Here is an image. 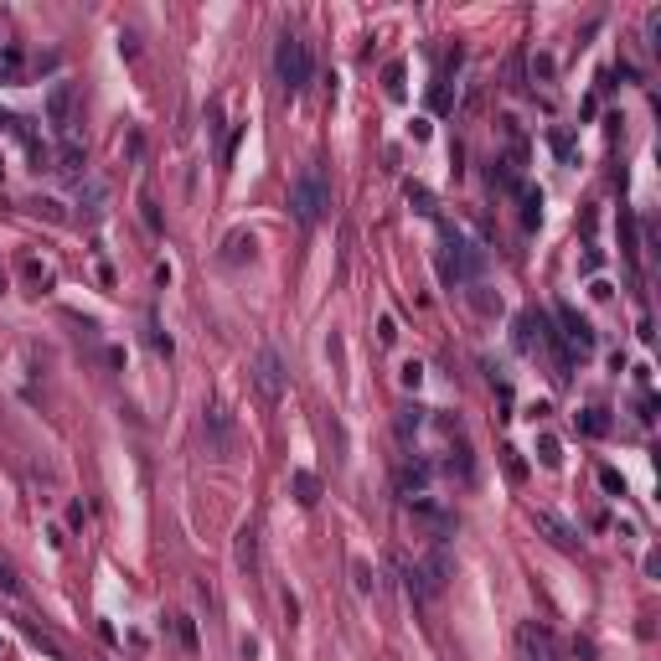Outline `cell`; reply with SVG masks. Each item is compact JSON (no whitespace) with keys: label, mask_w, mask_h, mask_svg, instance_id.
Returning a JSON list of instances; mask_svg holds the SVG:
<instances>
[{"label":"cell","mask_w":661,"mask_h":661,"mask_svg":"<svg viewBox=\"0 0 661 661\" xmlns=\"http://www.w3.org/2000/svg\"><path fill=\"white\" fill-rule=\"evenodd\" d=\"M558 321H563L558 336L574 346V351H594V330H589V321H584V316H574L568 305H558Z\"/></svg>","instance_id":"7"},{"label":"cell","mask_w":661,"mask_h":661,"mask_svg":"<svg viewBox=\"0 0 661 661\" xmlns=\"http://www.w3.org/2000/svg\"><path fill=\"white\" fill-rule=\"evenodd\" d=\"M140 217H145V228H150V233H161V207L150 202V196H140Z\"/></svg>","instance_id":"21"},{"label":"cell","mask_w":661,"mask_h":661,"mask_svg":"<svg viewBox=\"0 0 661 661\" xmlns=\"http://www.w3.org/2000/svg\"><path fill=\"white\" fill-rule=\"evenodd\" d=\"M418 424H424V408H418V403H403V408H398V434L408 439V434H418Z\"/></svg>","instance_id":"12"},{"label":"cell","mask_w":661,"mask_h":661,"mask_svg":"<svg viewBox=\"0 0 661 661\" xmlns=\"http://www.w3.org/2000/svg\"><path fill=\"white\" fill-rule=\"evenodd\" d=\"M378 341H383V346L398 341V326H393V316H383V321H378Z\"/></svg>","instance_id":"24"},{"label":"cell","mask_w":661,"mask_h":661,"mask_svg":"<svg viewBox=\"0 0 661 661\" xmlns=\"http://www.w3.org/2000/svg\"><path fill=\"white\" fill-rule=\"evenodd\" d=\"M383 88H388V99H403V62H388Z\"/></svg>","instance_id":"17"},{"label":"cell","mask_w":661,"mask_h":661,"mask_svg":"<svg viewBox=\"0 0 661 661\" xmlns=\"http://www.w3.org/2000/svg\"><path fill=\"white\" fill-rule=\"evenodd\" d=\"M83 166H88L83 145H78V140H62V150H57V171H62V176H83Z\"/></svg>","instance_id":"10"},{"label":"cell","mask_w":661,"mask_h":661,"mask_svg":"<svg viewBox=\"0 0 661 661\" xmlns=\"http://www.w3.org/2000/svg\"><path fill=\"white\" fill-rule=\"evenodd\" d=\"M21 274H26V279L36 284V290H41V284L52 279V269H47V263H36V258H21Z\"/></svg>","instance_id":"18"},{"label":"cell","mask_w":661,"mask_h":661,"mask_svg":"<svg viewBox=\"0 0 661 661\" xmlns=\"http://www.w3.org/2000/svg\"><path fill=\"white\" fill-rule=\"evenodd\" d=\"M533 78H538V83L553 78V57H548V52H538V57H533Z\"/></svg>","instance_id":"23"},{"label":"cell","mask_w":661,"mask_h":661,"mask_svg":"<svg viewBox=\"0 0 661 661\" xmlns=\"http://www.w3.org/2000/svg\"><path fill=\"white\" fill-rule=\"evenodd\" d=\"M538 527H543V533L553 538L558 548H579V533H574V527H568L563 517H553V512H538Z\"/></svg>","instance_id":"9"},{"label":"cell","mask_w":661,"mask_h":661,"mask_svg":"<svg viewBox=\"0 0 661 661\" xmlns=\"http://www.w3.org/2000/svg\"><path fill=\"white\" fill-rule=\"evenodd\" d=\"M274 73H279V83H284V94H300V88L311 83L316 62H311V47H305L295 31L279 36V47H274Z\"/></svg>","instance_id":"2"},{"label":"cell","mask_w":661,"mask_h":661,"mask_svg":"<svg viewBox=\"0 0 661 661\" xmlns=\"http://www.w3.org/2000/svg\"><path fill=\"white\" fill-rule=\"evenodd\" d=\"M538 212H543V191L538 186H522V217H527V228L538 223Z\"/></svg>","instance_id":"15"},{"label":"cell","mask_w":661,"mask_h":661,"mask_svg":"<svg viewBox=\"0 0 661 661\" xmlns=\"http://www.w3.org/2000/svg\"><path fill=\"white\" fill-rule=\"evenodd\" d=\"M295 491H300V501H305V506H311V501L321 496V480H316L311 470H295Z\"/></svg>","instance_id":"16"},{"label":"cell","mask_w":661,"mask_h":661,"mask_svg":"<svg viewBox=\"0 0 661 661\" xmlns=\"http://www.w3.org/2000/svg\"><path fill=\"white\" fill-rule=\"evenodd\" d=\"M0 589H6V594H16V574H11L6 563H0Z\"/></svg>","instance_id":"28"},{"label":"cell","mask_w":661,"mask_h":661,"mask_svg":"<svg viewBox=\"0 0 661 661\" xmlns=\"http://www.w3.org/2000/svg\"><path fill=\"white\" fill-rule=\"evenodd\" d=\"M47 119H52V129H62V135L73 129V83H52V94H47Z\"/></svg>","instance_id":"6"},{"label":"cell","mask_w":661,"mask_h":661,"mask_svg":"<svg viewBox=\"0 0 661 661\" xmlns=\"http://www.w3.org/2000/svg\"><path fill=\"white\" fill-rule=\"evenodd\" d=\"M600 486H605V491H620V496H625V480H620V475H615L610 465L600 470Z\"/></svg>","instance_id":"25"},{"label":"cell","mask_w":661,"mask_h":661,"mask_svg":"<svg viewBox=\"0 0 661 661\" xmlns=\"http://www.w3.org/2000/svg\"><path fill=\"white\" fill-rule=\"evenodd\" d=\"M253 388H258L269 403H279V398H284L290 378H284V362H279V351H258V362H253Z\"/></svg>","instance_id":"4"},{"label":"cell","mask_w":661,"mask_h":661,"mask_svg":"<svg viewBox=\"0 0 661 661\" xmlns=\"http://www.w3.org/2000/svg\"><path fill=\"white\" fill-rule=\"evenodd\" d=\"M398 486H403V496H418L429 486V465H424V460H403V465H398Z\"/></svg>","instance_id":"8"},{"label":"cell","mask_w":661,"mask_h":661,"mask_svg":"<svg viewBox=\"0 0 661 661\" xmlns=\"http://www.w3.org/2000/svg\"><path fill=\"white\" fill-rule=\"evenodd\" d=\"M517 646L527 651V661H558V646H553V635H548L543 625H533V620H527V625L517 630Z\"/></svg>","instance_id":"5"},{"label":"cell","mask_w":661,"mask_h":661,"mask_svg":"<svg viewBox=\"0 0 661 661\" xmlns=\"http://www.w3.org/2000/svg\"><path fill=\"white\" fill-rule=\"evenodd\" d=\"M480 263H486V253H480L460 228H445V279L450 284H475Z\"/></svg>","instance_id":"3"},{"label":"cell","mask_w":661,"mask_h":661,"mask_svg":"<svg viewBox=\"0 0 661 661\" xmlns=\"http://www.w3.org/2000/svg\"><path fill=\"white\" fill-rule=\"evenodd\" d=\"M538 460H543L548 470H558V465H563V455H558V439H553V434H543V439H538Z\"/></svg>","instance_id":"14"},{"label":"cell","mask_w":661,"mask_h":661,"mask_svg":"<svg viewBox=\"0 0 661 661\" xmlns=\"http://www.w3.org/2000/svg\"><path fill=\"white\" fill-rule=\"evenodd\" d=\"M326 207H330V176H326L321 161H311V166H300V176L290 181V217L300 228H316L326 217Z\"/></svg>","instance_id":"1"},{"label":"cell","mask_w":661,"mask_h":661,"mask_svg":"<svg viewBox=\"0 0 661 661\" xmlns=\"http://www.w3.org/2000/svg\"><path fill=\"white\" fill-rule=\"evenodd\" d=\"M418 383H424V367L408 362V367H403V388H418Z\"/></svg>","instance_id":"26"},{"label":"cell","mask_w":661,"mask_h":661,"mask_svg":"<svg viewBox=\"0 0 661 661\" xmlns=\"http://www.w3.org/2000/svg\"><path fill=\"white\" fill-rule=\"evenodd\" d=\"M579 429H584V434H605V429H610V418H605V408H589V413L579 418Z\"/></svg>","instance_id":"20"},{"label":"cell","mask_w":661,"mask_h":661,"mask_svg":"<svg viewBox=\"0 0 661 661\" xmlns=\"http://www.w3.org/2000/svg\"><path fill=\"white\" fill-rule=\"evenodd\" d=\"M243 253L253 258V238H248V233H233V238H228V253H223V263H238Z\"/></svg>","instance_id":"13"},{"label":"cell","mask_w":661,"mask_h":661,"mask_svg":"<svg viewBox=\"0 0 661 661\" xmlns=\"http://www.w3.org/2000/svg\"><path fill=\"white\" fill-rule=\"evenodd\" d=\"M176 641H181L186 651H196V625H191V615H176Z\"/></svg>","instance_id":"19"},{"label":"cell","mask_w":661,"mask_h":661,"mask_svg":"<svg viewBox=\"0 0 661 661\" xmlns=\"http://www.w3.org/2000/svg\"><path fill=\"white\" fill-rule=\"evenodd\" d=\"M351 574H357V589H362V594L372 589V568H367V563H351Z\"/></svg>","instance_id":"27"},{"label":"cell","mask_w":661,"mask_h":661,"mask_svg":"<svg viewBox=\"0 0 661 661\" xmlns=\"http://www.w3.org/2000/svg\"><path fill=\"white\" fill-rule=\"evenodd\" d=\"M0 651H6V641H0Z\"/></svg>","instance_id":"29"},{"label":"cell","mask_w":661,"mask_h":661,"mask_svg":"<svg viewBox=\"0 0 661 661\" xmlns=\"http://www.w3.org/2000/svg\"><path fill=\"white\" fill-rule=\"evenodd\" d=\"M408 202H413L418 212H434V191H429V186H408Z\"/></svg>","instance_id":"22"},{"label":"cell","mask_w":661,"mask_h":661,"mask_svg":"<svg viewBox=\"0 0 661 661\" xmlns=\"http://www.w3.org/2000/svg\"><path fill=\"white\" fill-rule=\"evenodd\" d=\"M238 563H243V568L258 563V533H253V527H243V533H238Z\"/></svg>","instance_id":"11"}]
</instances>
